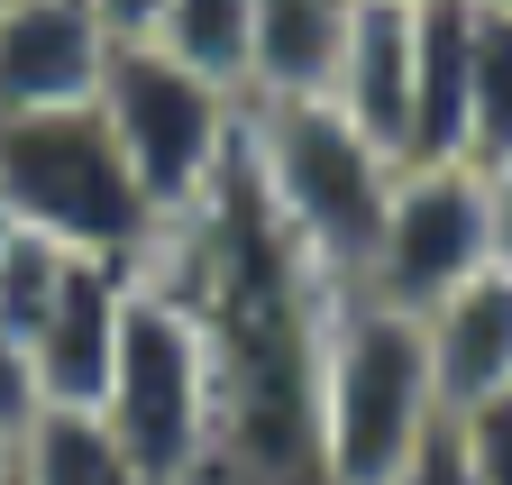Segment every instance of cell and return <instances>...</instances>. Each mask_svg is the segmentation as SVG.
I'll list each match as a JSON object with an SVG mask.
<instances>
[{
    "label": "cell",
    "instance_id": "obj_1",
    "mask_svg": "<svg viewBox=\"0 0 512 485\" xmlns=\"http://www.w3.org/2000/svg\"><path fill=\"white\" fill-rule=\"evenodd\" d=\"M439 376L421 348V312H394L357 284L330 293L311 357V458L320 485H394L412 449L439 431Z\"/></svg>",
    "mask_w": 512,
    "mask_h": 485
},
{
    "label": "cell",
    "instance_id": "obj_2",
    "mask_svg": "<svg viewBox=\"0 0 512 485\" xmlns=\"http://www.w3.org/2000/svg\"><path fill=\"white\" fill-rule=\"evenodd\" d=\"M247 174L275 229L302 248V266L320 284H357L403 165L357 138L330 101H247Z\"/></svg>",
    "mask_w": 512,
    "mask_h": 485
},
{
    "label": "cell",
    "instance_id": "obj_3",
    "mask_svg": "<svg viewBox=\"0 0 512 485\" xmlns=\"http://www.w3.org/2000/svg\"><path fill=\"white\" fill-rule=\"evenodd\" d=\"M0 220L64 257H128V266L165 229L138 193V174H128V156L110 147L101 110L0 119Z\"/></svg>",
    "mask_w": 512,
    "mask_h": 485
},
{
    "label": "cell",
    "instance_id": "obj_4",
    "mask_svg": "<svg viewBox=\"0 0 512 485\" xmlns=\"http://www.w3.org/2000/svg\"><path fill=\"white\" fill-rule=\"evenodd\" d=\"M92 412L128 440V458H138L156 485H202L220 376H211L202 312H192V302H183L156 266H138V284H128L119 348H110V385H101Z\"/></svg>",
    "mask_w": 512,
    "mask_h": 485
},
{
    "label": "cell",
    "instance_id": "obj_5",
    "mask_svg": "<svg viewBox=\"0 0 512 485\" xmlns=\"http://www.w3.org/2000/svg\"><path fill=\"white\" fill-rule=\"evenodd\" d=\"M92 110H101L110 147L128 156V174H138V193H147L156 220H183L229 174V156L247 138V101L229 83H211V74L174 65V55L147 46V37L110 46V74H101Z\"/></svg>",
    "mask_w": 512,
    "mask_h": 485
},
{
    "label": "cell",
    "instance_id": "obj_6",
    "mask_svg": "<svg viewBox=\"0 0 512 485\" xmlns=\"http://www.w3.org/2000/svg\"><path fill=\"white\" fill-rule=\"evenodd\" d=\"M494 266V238H485V174L439 156V165H403L394 174V202H384V229L357 266V293L394 302V312H430L448 284H467Z\"/></svg>",
    "mask_w": 512,
    "mask_h": 485
},
{
    "label": "cell",
    "instance_id": "obj_7",
    "mask_svg": "<svg viewBox=\"0 0 512 485\" xmlns=\"http://www.w3.org/2000/svg\"><path fill=\"white\" fill-rule=\"evenodd\" d=\"M110 19L92 0H10L0 10V119L28 110H92L110 74Z\"/></svg>",
    "mask_w": 512,
    "mask_h": 485
},
{
    "label": "cell",
    "instance_id": "obj_8",
    "mask_svg": "<svg viewBox=\"0 0 512 485\" xmlns=\"http://www.w3.org/2000/svg\"><path fill=\"white\" fill-rule=\"evenodd\" d=\"M147 266V257H138ZM128 257H64L46 312L28 330V367H37V403H101L110 385V348H119V312H128V284H138Z\"/></svg>",
    "mask_w": 512,
    "mask_h": 485
},
{
    "label": "cell",
    "instance_id": "obj_9",
    "mask_svg": "<svg viewBox=\"0 0 512 485\" xmlns=\"http://www.w3.org/2000/svg\"><path fill=\"white\" fill-rule=\"evenodd\" d=\"M421 348H430V376H439V412L448 421L494 403V394H512V275L485 266L467 284H448L421 312Z\"/></svg>",
    "mask_w": 512,
    "mask_h": 485
},
{
    "label": "cell",
    "instance_id": "obj_10",
    "mask_svg": "<svg viewBox=\"0 0 512 485\" xmlns=\"http://www.w3.org/2000/svg\"><path fill=\"white\" fill-rule=\"evenodd\" d=\"M330 110L394 165H412V0H357L330 74Z\"/></svg>",
    "mask_w": 512,
    "mask_h": 485
},
{
    "label": "cell",
    "instance_id": "obj_11",
    "mask_svg": "<svg viewBox=\"0 0 512 485\" xmlns=\"http://www.w3.org/2000/svg\"><path fill=\"white\" fill-rule=\"evenodd\" d=\"M467 74H476V0H412V165H467Z\"/></svg>",
    "mask_w": 512,
    "mask_h": 485
},
{
    "label": "cell",
    "instance_id": "obj_12",
    "mask_svg": "<svg viewBox=\"0 0 512 485\" xmlns=\"http://www.w3.org/2000/svg\"><path fill=\"white\" fill-rule=\"evenodd\" d=\"M357 0H256L247 19V101H330Z\"/></svg>",
    "mask_w": 512,
    "mask_h": 485
},
{
    "label": "cell",
    "instance_id": "obj_13",
    "mask_svg": "<svg viewBox=\"0 0 512 485\" xmlns=\"http://www.w3.org/2000/svg\"><path fill=\"white\" fill-rule=\"evenodd\" d=\"M19 485H156L128 440L83 403H37L19 431Z\"/></svg>",
    "mask_w": 512,
    "mask_h": 485
},
{
    "label": "cell",
    "instance_id": "obj_14",
    "mask_svg": "<svg viewBox=\"0 0 512 485\" xmlns=\"http://www.w3.org/2000/svg\"><path fill=\"white\" fill-rule=\"evenodd\" d=\"M247 19H256V0H165L147 46H165L174 65L211 74V83H229L247 101Z\"/></svg>",
    "mask_w": 512,
    "mask_h": 485
},
{
    "label": "cell",
    "instance_id": "obj_15",
    "mask_svg": "<svg viewBox=\"0 0 512 485\" xmlns=\"http://www.w3.org/2000/svg\"><path fill=\"white\" fill-rule=\"evenodd\" d=\"M512 156V10H476V74H467V165Z\"/></svg>",
    "mask_w": 512,
    "mask_h": 485
},
{
    "label": "cell",
    "instance_id": "obj_16",
    "mask_svg": "<svg viewBox=\"0 0 512 485\" xmlns=\"http://www.w3.org/2000/svg\"><path fill=\"white\" fill-rule=\"evenodd\" d=\"M458 449H467L476 485H512V394H494V403L458 412Z\"/></svg>",
    "mask_w": 512,
    "mask_h": 485
},
{
    "label": "cell",
    "instance_id": "obj_17",
    "mask_svg": "<svg viewBox=\"0 0 512 485\" xmlns=\"http://www.w3.org/2000/svg\"><path fill=\"white\" fill-rule=\"evenodd\" d=\"M394 485H476V467H467V449H458V421H439V431L412 449V467H403Z\"/></svg>",
    "mask_w": 512,
    "mask_h": 485
},
{
    "label": "cell",
    "instance_id": "obj_18",
    "mask_svg": "<svg viewBox=\"0 0 512 485\" xmlns=\"http://www.w3.org/2000/svg\"><path fill=\"white\" fill-rule=\"evenodd\" d=\"M37 412V367H28V339L0 321V421H28Z\"/></svg>",
    "mask_w": 512,
    "mask_h": 485
},
{
    "label": "cell",
    "instance_id": "obj_19",
    "mask_svg": "<svg viewBox=\"0 0 512 485\" xmlns=\"http://www.w3.org/2000/svg\"><path fill=\"white\" fill-rule=\"evenodd\" d=\"M485 174V238H494V266L512 275V156L503 165H476Z\"/></svg>",
    "mask_w": 512,
    "mask_h": 485
},
{
    "label": "cell",
    "instance_id": "obj_20",
    "mask_svg": "<svg viewBox=\"0 0 512 485\" xmlns=\"http://www.w3.org/2000/svg\"><path fill=\"white\" fill-rule=\"evenodd\" d=\"M92 10L110 19V37H147V28H156V10H165V0H92Z\"/></svg>",
    "mask_w": 512,
    "mask_h": 485
},
{
    "label": "cell",
    "instance_id": "obj_21",
    "mask_svg": "<svg viewBox=\"0 0 512 485\" xmlns=\"http://www.w3.org/2000/svg\"><path fill=\"white\" fill-rule=\"evenodd\" d=\"M19 431L28 421H0V485H19Z\"/></svg>",
    "mask_w": 512,
    "mask_h": 485
},
{
    "label": "cell",
    "instance_id": "obj_22",
    "mask_svg": "<svg viewBox=\"0 0 512 485\" xmlns=\"http://www.w3.org/2000/svg\"><path fill=\"white\" fill-rule=\"evenodd\" d=\"M476 10H512V0H476Z\"/></svg>",
    "mask_w": 512,
    "mask_h": 485
},
{
    "label": "cell",
    "instance_id": "obj_23",
    "mask_svg": "<svg viewBox=\"0 0 512 485\" xmlns=\"http://www.w3.org/2000/svg\"><path fill=\"white\" fill-rule=\"evenodd\" d=\"M0 10H10V0H0Z\"/></svg>",
    "mask_w": 512,
    "mask_h": 485
}]
</instances>
